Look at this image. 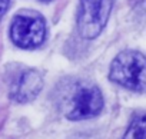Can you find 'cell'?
Here are the masks:
<instances>
[{
	"mask_svg": "<svg viewBox=\"0 0 146 139\" xmlns=\"http://www.w3.org/2000/svg\"><path fill=\"white\" fill-rule=\"evenodd\" d=\"M146 60L145 56L135 50L119 53L110 65V79L130 90L142 92L146 82Z\"/></svg>",
	"mask_w": 146,
	"mask_h": 139,
	"instance_id": "1",
	"label": "cell"
},
{
	"mask_svg": "<svg viewBox=\"0 0 146 139\" xmlns=\"http://www.w3.org/2000/svg\"><path fill=\"white\" fill-rule=\"evenodd\" d=\"M113 0H80L79 10V33L85 39H95L106 26Z\"/></svg>",
	"mask_w": 146,
	"mask_h": 139,
	"instance_id": "2",
	"label": "cell"
},
{
	"mask_svg": "<svg viewBox=\"0 0 146 139\" xmlns=\"http://www.w3.org/2000/svg\"><path fill=\"white\" fill-rule=\"evenodd\" d=\"M10 37L22 49L37 47L46 37L44 20L37 15H17L12 22Z\"/></svg>",
	"mask_w": 146,
	"mask_h": 139,
	"instance_id": "3",
	"label": "cell"
},
{
	"mask_svg": "<svg viewBox=\"0 0 146 139\" xmlns=\"http://www.w3.org/2000/svg\"><path fill=\"white\" fill-rule=\"evenodd\" d=\"M103 108V98L96 86L82 85L72 95L66 116L72 120H82L96 116Z\"/></svg>",
	"mask_w": 146,
	"mask_h": 139,
	"instance_id": "4",
	"label": "cell"
},
{
	"mask_svg": "<svg viewBox=\"0 0 146 139\" xmlns=\"http://www.w3.org/2000/svg\"><path fill=\"white\" fill-rule=\"evenodd\" d=\"M43 88V79L42 75L36 70H25L15 79L12 89H10V96L20 103H26L33 100L42 90Z\"/></svg>",
	"mask_w": 146,
	"mask_h": 139,
	"instance_id": "5",
	"label": "cell"
},
{
	"mask_svg": "<svg viewBox=\"0 0 146 139\" xmlns=\"http://www.w3.org/2000/svg\"><path fill=\"white\" fill-rule=\"evenodd\" d=\"M145 116H137L127 128L123 139H145Z\"/></svg>",
	"mask_w": 146,
	"mask_h": 139,
	"instance_id": "6",
	"label": "cell"
},
{
	"mask_svg": "<svg viewBox=\"0 0 146 139\" xmlns=\"http://www.w3.org/2000/svg\"><path fill=\"white\" fill-rule=\"evenodd\" d=\"M9 3H10V0H0V19H2L3 15L6 13V10L9 7Z\"/></svg>",
	"mask_w": 146,
	"mask_h": 139,
	"instance_id": "7",
	"label": "cell"
}]
</instances>
